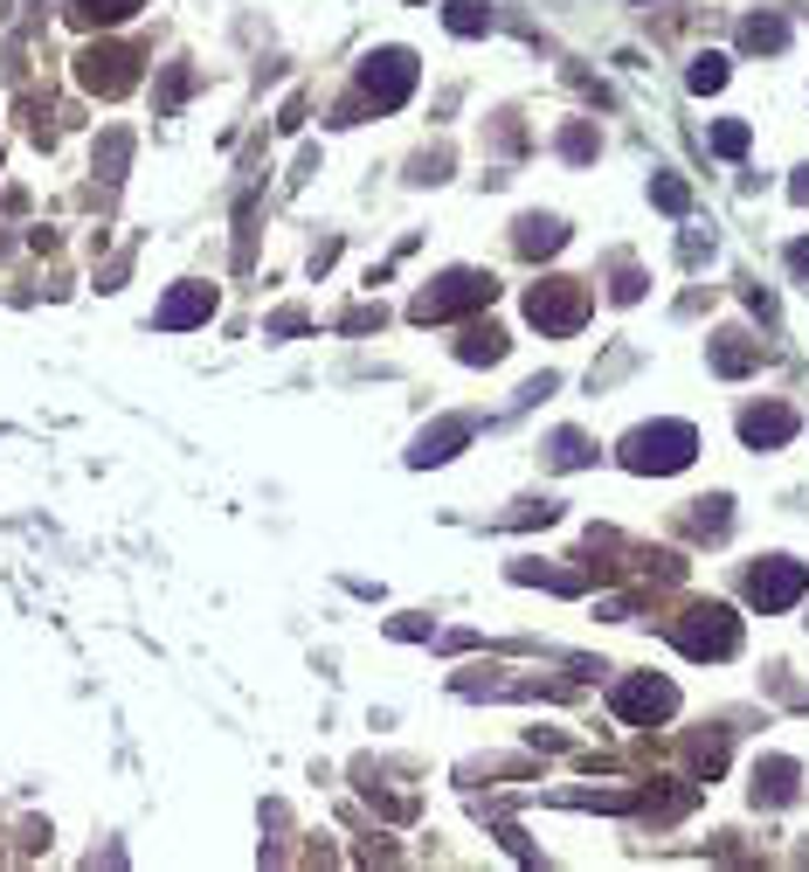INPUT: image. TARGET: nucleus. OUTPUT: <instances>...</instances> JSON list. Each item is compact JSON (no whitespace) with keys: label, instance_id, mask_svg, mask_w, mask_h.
Returning a JSON list of instances; mask_svg holds the SVG:
<instances>
[{"label":"nucleus","instance_id":"1","mask_svg":"<svg viewBox=\"0 0 809 872\" xmlns=\"http://www.w3.org/2000/svg\"><path fill=\"white\" fill-rule=\"evenodd\" d=\"M699 457V429L692 423H643L622 436V465L630 471H650V478H671Z\"/></svg>","mask_w":809,"mask_h":872},{"label":"nucleus","instance_id":"2","mask_svg":"<svg viewBox=\"0 0 809 872\" xmlns=\"http://www.w3.org/2000/svg\"><path fill=\"white\" fill-rule=\"evenodd\" d=\"M678 651L685 658H734L741 651V617L726 603H706V609H685V624H671Z\"/></svg>","mask_w":809,"mask_h":872},{"label":"nucleus","instance_id":"3","mask_svg":"<svg viewBox=\"0 0 809 872\" xmlns=\"http://www.w3.org/2000/svg\"><path fill=\"white\" fill-rule=\"evenodd\" d=\"M491 298H499V285H491V277H478V270H450L443 285H429L423 298H415L408 312L429 326V319H457V312H471V305H491Z\"/></svg>","mask_w":809,"mask_h":872},{"label":"nucleus","instance_id":"4","mask_svg":"<svg viewBox=\"0 0 809 872\" xmlns=\"http://www.w3.org/2000/svg\"><path fill=\"white\" fill-rule=\"evenodd\" d=\"M609 706H616V721L650 727V721H671V713H678V685L658 679V672H637V679H622L609 692Z\"/></svg>","mask_w":809,"mask_h":872},{"label":"nucleus","instance_id":"5","mask_svg":"<svg viewBox=\"0 0 809 872\" xmlns=\"http://www.w3.org/2000/svg\"><path fill=\"white\" fill-rule=\"evenodd\" d=\"M526 319L540 332H574V326L588 319V291L574 285V277H546V285L526 291Z\"/></svg>","mask_w":809,"mask_h":872},{"label":"nucleus","instance_id":"6","mask_svg":"<svg viewBox=\"0 0 809 872\" xmlns=\"http://www.w3.org/2000/svg\"><path fill=\"white\" fill-rule=\"evenodd\" d=\"M408 91H415V56L408 49H381V56H368V70H360V97H368L374 111H395Z\"/></svg>","mask_w":809,"mask_h":872},{"label":"nucleus","instance_id":"7","mask_svg":"<svg viewBox=\"0 0 809 872\" xmlns=\"http://www.w3.org/2000/svg\"><path fill=\"white\" fill-rule=\"evenodd\" d=\"M802 588H809V568H802V561H781V554H775V561H762V568L747 575V603L768 617V609L802 603Z\"/></svg>","mask_w":809,"mask_h":872},{"label":"nucleus","instance_id":"8","mask_svg":"<svg viewBox=\"0 0 809 872\" xmlns=\"http://www.w3.org/2000/svg\"><path fill=\"white\" fill-rule=\"evenodd\" d=\"M76 76H84V91H97V97H118V91H132V56L125 49H84V63H76Z\"/></svg>","mask_w":809,"mask_h":872},{"label":"nucleus","instance_id":"9","mask_svg":"<svg viewBox=\"0 0 809 872\" xmlns=\"http://www.w3.org/2000/svg\"><path fill=\"white\" fill-rule=\"evenodd\" d=\"M478 436V423L471 416H450V423H436V429H423L415 436V450H408V465H450V457L464 450Z\"/></svg>","mask_w":809,"mask_h":872},{"label":"nucleus","instance_id":"10","mask_svg":"<svg viewBox=\"0 0 809 872\" xmlns=\"http://www.w3.org/2000/svg\"><path fill=\"white\" fill-rule=\"evenodd\" d=\"M741 436L754 450H781L796 436V408H781V402H762V408H747L741 416Z\"/></svg>","mask_w":809,"mask_h":872},{"label":"nucleus","instance_id":"11","mask_svg":"<svg viewBox=\"0 0 809 872\" xmlns=\"http://www.w3.org/2000/svg\"><path fill=\"white\" fill-rule=\"evenodd\" d=\"M207 312H215V285H180L152 319H160V332H188V326H201Z\"/></svg>","mask_w":809,"mask_h":872},{"label":"nucleus","instance_id":"12","mask_svg":"<svg viewBox=\"0 0 809 872\" xmlns=\"http://www.w3.org/2000/svg\"><path fill=\"white\" fill-rule=\"evenodd\" d=\"M796 783H802V768L789 755H768L754 768V804H796Z\"/></svg>","mask_w":809,"mask_h":872},{"label":"nucleus","instance_id":"13","mask_svg":"<svg viewBox=\"0 0 809 872\" xmlns=\"http://www.w3.org/2000/svg\"><path fill=\"white\" fill-rule=\"evenodd\" d=\"M457 361H471V368L505 361V332H499V326H464V340H457Z\"/></svg>","mask_w":809,"mask_h":872},{"label":"nucleus","instance_id":"14","mask_svg":"<svg viewBox=\"0 0 809 872\" xmlns=\"http://www.w3.org/2000/svg\"><path fill=\"white\" fill-rule=\"evenodd\" d=\"M443 29H450V35H485L491 8H485V0H443Z\"/></svg>","mask_w":809,"mask_h":872},{"label":"nucleus","instance_id":"15","mask_svg":"<svg viewBox=\"0 0 809 872\" xmlns=\"http://www.w3.org/2000/svg\"><path fill=\"white\" fill-rule=\"evenodd\" d=\"M139 8H146V0H70V14L84 21V29H91V21H97V29H111V21L139 14Z\"/></svg>","mask_w":809,"mask_h":872},{"label":"nucleus","instance_id":"16","mask_svg":"<svg viewBox=\"0 0 809 872\" xmlns=\"http://www.w3.org/2000/svg\"><path fill=\"white\" fill-rule=\"evenodd\" d=\"M741 42H747V49H768V56H775V49L789 42V21H781V14H747V21H741Z\"/></svg>","mask_w":809,"mask_h":872},{"label":"nucleus","instance_id":"17","mask_svg":"<svg viewBox=\"0 0 809 872\" xmlns=\"http://www.w3.org/2000/svg\"><path fill=\"white\" fill-rule=\"evenodd\" d=\"M754 361H762V353H754L741 332H720V340H713V368H720V374H747Z\"/></svg>","mask_w":809,"mask_h":872},{"label":"nucleus","instance_id":"18","mask_svg":"<svg viewBox=\"0 0 809 872\" xmlns=\"http://www.w3.org/2000/svg\"><path fill=\"white\" fill-rule=\"evenodd\" d=\"M561 243H567V228H561V222H540V215H533V222H519V249H526V256H554Z\"/></svg>","mask_w":809,"mask_h":872},{"label":"nucleus","instance_id":"19","mask_svg":"<svg viewBox=\"0 0 809 872\" xmlns=\"http://www.w3.org/2000/svg\"><path fill=\"white\" fill-rule=\"evenodd\" d=\"M650 201H658L664 215H685V209H692V188L678 181V173H658V181H650Z\"/></svg>","mask_w":809,"mask_h":872},{"label":"nucleus","instance_id":"20","mask_svg":"<svg viewBox=\"0 0 809 872\" xmlns=\"http://www.w3.org/2000/svg\"><path fill=\"white\" fill-rule=\"evenodd\" d=\"M754 146V132H747V125L741 118H726V125H713V152H726V160H741V152Z\"/></svg>","mask_w":809,"mask_h":872},{"label":"nucleus","instance_id":"21","mask_svg":"<svg viewBox=\"0 0 809 872\" xmlns=\"http://www.w3.org/2000/svg\"><path fill=\"white\" fill-rule=\"evenodd\" d=\"M685 84H692L699 97H706V91H720V84H726V56H699V63L685 70Z\"/></svg>","mask_w":809,"mask_h":872},{"label":"nucleus","instance_id":"22","mask_svg":"<svg viewBox=\"0 0 809 872\" xmlns=\"http://www.w3.org/2000/svg\"><path fill=\"white\" fill-rule=\"evenodd\" d=\"M554 465H561V471L588 465V436H582V429H561V436H554Z\"/></svg>","mask_w":809,"mask_h":872},{"label":"nucleus","instance_id":"23","mask_svg":"<svg viewBox=\"0 0 809 872\" xmlns=\"http://www.w3.org/2000/svg\"><path fill=\"white\" fill-rule=\"evenodd\" d=\"M561 152H567V160H595V132H588V125H567V132H561Z\"/></svg>","mask_w":809,"mask_h":872},{"label":"nucleus","instance_id":"24","mask_svg":"<svg viewBox=\"0 0 809 872\" xmlns=\"http://www.w3.org/2000/svg\"><path fill=\"white\" fill-rule=\"evenodd\" d=\"M699 533H706V541H720V533H726V499H706V512H699Z\"/></svg>","mask_w":809,"mask_h":872},{"label":"nucleus","instance_id":"25","mask_svg":"<svg viewBox=\"0 0 809 872\" xmlns=\"http://www.w3.org/2000/svg\"><path fill=\"white\" fill-rule=\"evenodd\" d=\"M616 298H622V305H630V298H643V270H630V264H622V270H616Z\"/></svg>","mask_w":809,"mask_h":872},{"label":"nucleus","instance_id":"26","mask_svg":"<svg viewBox=\"0 0 809 872\" xmlns=\"http://www.w3.org/2000/svg\"><path fill=\"white\" fill-rule=\"evenodd\" d=\"M789 194H796V201H802V209H809V167H802V173H796V181H789Z\"/></svg>","mask_w":809,"mask_h":872},{"label":"nucleus","instance_id":"27","mask_svg":"<svg viewBox=\"0 0 809 872\" xmlns=\"http://www.w3.org/2000/svg\"><path fill=\"white\" fill-rule=\"evenodd\" d=\"M789 264H796V270L809 277V243H796V249H789Z\"/></svg>","mask_w":809,"mask_h":872}]
</instances>
